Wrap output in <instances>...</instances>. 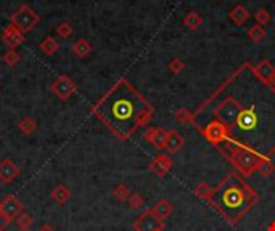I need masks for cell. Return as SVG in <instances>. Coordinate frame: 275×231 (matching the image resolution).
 <instances>
[{
  "label": "cell",
  "instance_id": "13",
  "mask_svg": "<svg viewBox=\"0 0 275 231\" xmlns=\"http://www.w3.org/2000/svg\"><path fill=\"white\" fill-rule=\"evenodd\" d=\"M2 40L10 48L15 50L18 45H21V43L25 42V34L15 24H8V26H5V29L2 32Z\"/></svg>",
  "mask_w": 275,
  "mask_h": 231
},
{
  "label": "cell",
  "instance_id": "16",
  "mask_svg": "<svg viewBox=\"0 0 275 231\" xmlns=\"http://www.w3.org/2000/svg\"><path fill=\"white\" fill-rule=\"evenodd\" d=\"M185 146V140L184 137L179 134L177 130H169V135H168V152L169 154H175V152H179L182 148Z\"/></svg>",
  "mask_w": 275,
  "mask_h": 231
},
{
  "label": "cell",
  "instance_id": "34",
  "mask_svg": "<svg viewBox=\"0 0 275 231\" xmlns=\"http://www.w3.org/2000/svg\"><path fill=\"white\" fill-rule=\"evenodd\" d=\"M8 223H10L8 220H7V218H4L2 215H0V231H4V229L8 226Z\"/></svg>",
  "mask_w": 275,
  "mask_h": 231
},
{
  "label": "cell",
  "instance_id": "18",
  "mask_svg": "<svg viewBox=\"0 0 275 231\" xmlns=\"http://www.w3.org/2000/svg\"><path fill=\"white\" fill-rule=\"evenodd\" d=\"M52 199L57 202L58 206H64L66 202L70 201V197H71V191L70 188L66 185H58V186H55V188L52 190Z\"/></svg>",
  "mask_w": 275,
  "mask_h": 231
},
{
  "label": "cell",
  "instance_id": "9",
  "mask_svg": "<svg viewBox=\"0 0 275 231\" xmlns=\"http://www.w3.org/2000/svg\"><path fill=\"white\" fill-rule=\"evenodd\" d=\"M76 89H78V87H76L74 81L68 75H60L52 82V90L60 100H70L71 95L76 92Z\"/></svg>",
  "mask_w": 275,
  "mask_h": 231
},
{
  "label": "cell",
  "instance_id": "14",
  "mask_svg": "<svg viewBox=\"0 0 275 231\" xmlns=\"http://www.w3.org/2000/svg\"><path fill=\"white\" fill-rule=\"evenodd\" d=\"M253 69H255V74L259 79L266 84H270L275 77V64H272L269 60H262L258 64H253Z\"/></svg>",
  "mask_w": 275,
  "mask_h": 231
},
{
  "label": "cell",
  "instance_id": "15",
  "mask_svg": "<svg viewBox=\"0 0 275 231\" xmlns=\"http://www.w3.org/2000/svg\"><path fill=\"white\" fill-rule=\"evenodd\" d=\"M249 16H251V13L246 10V7L241 5V4L235 5V7L228 12V18H230V21H232L235 26H243V24H246V21L249 19Z\"/></svg>",
  "mask_w": 275,
  "mask_h": 231
},
{
  "label": "cell",
  "instance_id": "27",
  "mask_svg": "<svg viewBox=\"0 0 275 231\" xmlns=\"http://www.w3.org/2000/svg\"><path fill=\"white\" fill-rule=\"evenodd\" d=\"M130 194H132V191L129 190V186L124 185V183L116 185V186H114V190H113V196L116 197L118 201H127Z\"/></svg>",
  "mask_w": 275,
  "mask_h": 231
},
{
  "label": "cell",
  "instance_id": "7",
  "mask_svg": "<svg viewBox=\"0 0 275 231\" xmlns=\"http://www.w3.org/2000/svg\"><path fill=\"white\" fill-rule=\"evenodd\" d=\"M164 222L153 214L151 209L142 212L134 222H132V228L134 231H163Z\"/></svg>",
  "mask_w": 275,
  "mask_h": 231
},
{
  "label": "cell",
  "instance_id": "1",
  "mask_svg": "<svg viewBox=\"0 0 275 231\" xmlns=\"http://www.w3.org/2000/svg\"><path fill=\"white\" fill-rule=\"evenodd\" d=\"M227 127L230 140L270 158L275 154V89L243 63L200 106ZM204 114V113H200ZM195 114V116H200Z\"/></svg>",
  "mask_w": 275,
  "mask_h": 231
},
{
  "label": "cell",
  "instance_id": "8",
  "mask_svg": "<svg viewBox=\"0 0 275 231\" xmlns=\"http://www.w3.org/2000/svg\"><path fill=\"white\" fill-rule=\"evenodd\" d=\"M25 212V206L21 202L16 196L8 194L4 201H0V215L7 218L8 222L15 220L19 214Z\"/></svg>",
  "mask_w": 275,
  "mask_h": 231
},
{
  "label": "cell",
  "instance_id": "32",
  "mask_svg": "<svg viewBox=\"0 0 275 231\" xmlns=\"http://www.w3.org/2000/svg\"><path fill=\"white\" fill-rule=\"evenodd\" d=\"M168 69L175 74V75H179L184 69H185V63L180 60V58H172L169 63H168Z\"/></svg>",
  "mask_w": 275,
  "mask_h": 231
},
{
  "label": "cell",
  "instance_id": "25",
  "mask_svg": "<svg viewBox=\"0 0 275 231\" xmlns=\"http://www.w3.org/2000/svg\"><path fill=\"white\" fill-rule=\"evenodd\" d=\"M258 172L259 175H262V177H270V175L275 172V164L270 158H264L259 164L258 167Z\"/></svg>",
  "mask_w": 275,
  "mask_h": 231
},
{
  "label": "cell",
  "instance_id": "5",
  "mask_svg": "<svg viewBox=\"0 0 275 231\" xmlns=\"http://www.w3.org/2000/svg\"><path fill=\"white\" fill-rule=\"evenodd\" d=\"M196 130L200 132L203 138L214 148L222 146L224 143H227L230 140L227 127L221 122H217V120H208V122L198 125Z\"/></svg>",
  "mask_w": 275,
  "mask_h": 231
},
{
  "label": "cell",
  "instance_id": "6",
  "mask_svg": "<svg viewBox=\"0 0 275 231\" xmlns=\"http://www.w3.org/2000/svg\"><path fill=\"white\" fill-rule=\"evenodd\" d=\"M40 21V16L32 10L29 5H21L16 12L12 15V24H15L23 34L32 31Z\"/></svg>",
  "mask_w": 275,
  "mask_h": 231
},
{
  "label": "cell",
  "instance_id": "31",
  "mask_svg": "<svg viewBox=\"0 0 275 231\" xmlns=\"http://www.w3.org/2000/svg\"><path fill=\"white\" fill-rule=\"evenodd\" d=\"M255 18H256V21H258V24L267 26V24L270 23V19H272V15L269 13V10L261 8V10H258V12L255 13Z\"/></svg>",
  "mask_w": 275,
  "mask_h": 231
},
{
  "label": "cell",
  "instance_id": "36",
  "mask_svg": "<svg viewBox=\"0 0 275 231\" xmlns=\"http://www.w3.org/2000/svg\"><path fill=\"white\" fill-rule=\"evenodd\" d=\"M266 231H275V220H273V222H270L269 223V226H267V229Z\"/></svg>",
  "mask_w": 275,
  "mask_h": 231
},
{
  "label": "cell",
  "instance_id": "17",
  "mask_svg": "<svg viewBox=\"0 0 275 231\" xmlns=\"http://www.w3.org/2000/svg\"><path fill=\"white\" fill-rule=\"evenodd\" d=\"M151 211H153V214H155L158 218H161L163 222H164V220L169 218L172 215L174 207H172V204L168 199H159L158 202H155V206L151 207Z\"/></svg>",
  "mask_w": 275,
  "mask_h": 231
},
{
  "label": "cell",
  "instance_id": "11",
  "mask_svg": "<svg viewBox=\"0 0 275 231\" xmlns=\"http://www.w3.org/2000/svg\"><path fill=\"white\" fill-rule=\"evenodd\" d=\"M19 173H21L19 167L12 159L0 161V182H2V183L8 185V183L15 182L19 177Z\"/></svg>",
  "mask_w": 275,
  "mask_h": 231
},
{
  "label": "cell",
  "instance_id": "37",
  "mask_svg": "<svg viewBox=\"0 0 275 231\" xmlns=\"http://www.w3.org/2000/svg\"><path fill=\"white\" fill-rule=\"evenodd\" d=\"M28 231H29V229H28Z\"/></svg>",
  "mask_w": 275,
  "mask_h": 231
},
{
  "label": "cell",
  "instance_id": "2",
  "mask_svg": "<svg viewBox=\"0 0 275 231\" xmlns=\"http://www.w3.org/2000/svg\"><path fill=\"white\" fill-rule=\"evenodd\" d=\"M90 111L121 141L147 127L153 119V106L124 77L98 98Z\"/></svg>",
  "mask_w": 275,
  "mask_h": 231
},
{
  "label": "cell",
  "instance_id": "24",
  "mask_svg": "<svg viewBox=\"0 0 275 231\" xmlns=\"http://www.w3.org/2000/svg\"><path fill=\"white\" fill-rule=\"evenodd\" d=\"M174 117L180 124H192L193 125V114L187 108H177V109H175Z\"/></svg>",
  "mask_w": 275,
  "mask_h": 231
},
{
  "label": "cell",
  "instance_id": "35",
  "mask_svg": "<svg viewBox=\"0 0 275 231\" xmlns=\"http://www.w3.org/2000/svg\"><path fill=\"white\" fill-rule=\"evenodd\" d=\"M39 231H55V229H53L50 225H47V223H45V225H42V226L39 228Z\"/></svg>",
  "mask_w": 275,
  "mask_h": 231
},
{
  "label": "cell",
  "instance_id": "33",
  "mask_svg": "<svg viewBox=\"0 0 275 231\" xmlns=\"http://www.w3.org/2000/svg\"><path fill=\"white\" fill-rule=\"evenodd\" d=\"M57 34H58V37H61V39H68V37L73 34V28H71V24H70V23H66V21H63V23L57 28Z\"/></svg>",
  "mask_w": 275,
  "mask_h": 231
},
{
  "label": "cell",
  "instance_id": "30",
  "mask_svg": "<svg viewBox=\"0 0 275 231\" xmlns=\"http://www.w3.org/2000/svg\"><path fill=\"white\" fill-rule=\"evenodd\" d=\"M4 63L7 64V66H10V68H13V66H16L18 63H19V60H21V57H19V53L16 52V50H13V48H10L8 52H5V55H4Z\"/></svg>",
  "mask_w": 275,
  "mask_h": 231
},
{
  "label": "cell",
  "instance_id": "28",
  "mask_svg": "<svg viewBox=\"0 0 275 231\" xmlns=\"http://www.w3.org/2000/svg\"><path fill=\"white\" fill-rule=\"evenodd\" d=\"M16 225H18V228L21 229V231H28L31 226H32V223H34V218H32L29 214H26V212H23V214H19L16 218Z\"/></svg>",
  "mask_w": 275,
  "mask_h": 231
},
{
  "label": "cell",
  "instance_id": "10",
  "mask_svg": "<svg viewBox=\"0 0 275 231\" xmlns=\"http://www.w3.org/2000/svg\"><path fill=\"white\" fill-rule=\"evenodd\" d=\"M168 135L169 130H164L163 127H147L144 132V140L156 149H166L168 146Z\"/></svg>",
  "mask_w": 275,
  "mask_h": 231
},
{
  "label": "cell",
  "instance_id": "29",
  "mask_svg": "<svg viewBox=\"0 0 275 231\" xmlns=\"http://www.w3.org/2000/svg\"><path fill=\"white\" fill-rule=\"evenodd\" d=\"M127 204H129L130 209H134V211H140V209L145 206V199H144V196H142V194L132 193L129 196V199H127Z\"/></svg>",
  "mask_w": 275,
  "mask_h": 231
},
{
  "label": "cell",
  "instance_id": "20",
  "mask_svg": "<svg viewBox=\"0 0 275 231\" xmlns=\"http://www.w3.org/2000/svg\"><path fill=\"white\" fill-rule=\"evenodd\" d=\"M203 24V16L198 12H189L184 18V26H187L190 31H196Z\"/></svg>",
  "mask_w": 275,
  "mask_h": 231
},
{
  "label": "cell",
  "instance_id": "19",
  "mask_svg": "<svg viewBox=\"0 0 275 231\" xmlns=\"http://www.w3.org/2000/svg\"><path fill=\"white\" fill-rule=\"evenodd\" d=\"M73 52H74L76 57L85 58V57H89L90 52H92V43L87 39H79L73 43Z\"/></svg>",
  "mask_w": 275,
  "mask_h": 231
},
{
  "label": "cell",
  "instance_id": "12",
  "mask_svg": "<svg viewBox=\"0 0 275 231\" xmlns=\"http://www.w3.org/2000/svg\"><path fill=\"white\" fill-rule=\"evenodd\" d=\"M148 167L156 177H164V175L172 169V158L169 154H158V156L150 162Z\"/></svg>",
  "mask_w": 275,
  "mask_h": 231
},
{
  "label": "cell",
  "instance_id": "26",
  "mask_svg": "<svg viewBox=\"0 0 275 231\" xmlns=\"http://www.w3.org/2000/svg\"><path fill=\"white\" fill-rule=\"evenodd\" d=\"M195 194L200 197V199H203V201H206V202H210L211 201V196H213V188L208 183H200L195 188Z\"/></svg>",
  "mask_w": 275,
  "mask_h": 231
},
{
  "label": "cell",
  "instance_id": "23",
  "mask_svg": "<svg viewBox=\"0 0 275 231\" xmlns=\"http://www.w3.org/2000/svg\"><path fill=\"white\" fill-rule=\"evenodd\" d=\"M18 129L21 134H25V135H32L36 132L37 129V124H36V120L32 119V117H25V119H21L19 120V124H18Z\"/></svg>",
  "mask_w": 275,
  "mask_h": 231
},
{
  "label": "cell",
  "instance_id": "21",
  "mask_svg": "<svg viewBox=\"0 0 275 231\" xmlns=\"http://www.w3.org/2000/svg\"><path fill=\"white\" fill-rule=\"evenodd\" d=\"M266 36H267V34H266V28L261 26V24H258V23L248 29V39H249L251 42H255V43L264 42Z\"/></svg>",
  "mask_w": 275,
  "mask_h": 231
},
{
  "label": "cell",
  "instance_id": "4",
  "mask_svg": "<svg viewBox=\"0 0 275 231\" xmlns=\"http://www.w3.org/2000/svg\"><path fill=\"white\" fill-rule=\"evenodd\" d=\"M216 149L219 152H222V156H225L228 162L237 169V172L245 178L251 177L253 173L258 172L261 161L266 158L262 156L261 152L251 149L248 146L238 145L235 141H227L222 146H219Z\"/></svg>",
  "mask_w": 275,
  "mask_h": 231
},
{
  "label": "cell",
  "instance_id": "22",
  "mask_svg": "<svg viewBox=\"0 0 275 231\" xmlns=\"http://www.w3.org/2000/svg\"><path fill=\"white\" fill-rule=\"evenodd\" d=\"M40 52H43V55H47V57H52V55H55L58 52V42L55 40L52 36H49V37H45L42 42H40Z\"/></svg>",
  "mask_w": 275,
  "mask_h": 231
},
{
  "label": "cell",
  "instance_id": "3",
  "mask_svg": "<svg viewBox=\"0 0 275 231\" xmlns=\"http://www.w3.org/2000/svg\"><path fill=\"white\" fill-rule=\"evenodd\" d=\"M259 201L256 190L235 170L227 173L216 188L210 204L230 225H237L245 218Z\"/></svg>",
  "mask_w": 275,
  "mask_h": 231
}]
</instances>
